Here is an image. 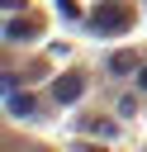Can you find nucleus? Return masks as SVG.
<instances>
[{
  "label": "nucleus",
  "instance_id": "1",
  "mask_svg": "<svg viewBox=\"0 0 147 152\" xmlns=\"http://www.w3.org/2000/svg\"><path fill=\"white\" fill-rule=\"evenodd\" d=\"M128 24H133V10H128L123 0H100V10L90 14V28H95L100 38H109V33H128Z\"/></svg>",
  "mask_w": 147,
  "mask_h": 152
},
{
  "label": "nucleus",
  "instance_id": "2",
  "mask_svg": "<svg viewBox=\"0 0 147 152\" xmlns=\"http://www.w3.org/2000/svg\"><path fill=\"white\" fill-rule=\"evenodd\" d=\"M81 95H85V76H76V71L62 76V81L52 86V100H57V104H76Z\"/></svg>",
  "mask_w": 147,
  "mask_h": 152
},
{
  "label": "nucleus",
  "instance_id": "3",
  "mask_svg": "<svg viewBox=\"0 0 147 152\" xmlns=\"http://www.w3.org/2000/svg\"><path fill=\"white\" fill-rule=\"evenodd\" d=\"M104 71H109V76H128V71H138V52H128V48H119V52H109V62H104Z\"/></svg>",
  "mask_w": 147,
  "mask_h": 152
},
{
  "label": "nucleus",
  "instance_id": "4",
  "mask_svg": "<svg viewBox=\"0 0 147 152\" xmlns=\"http://www.w3.org/2000/svg\"><path fill=\"white\" fill-rule=\"evenodd\" d=\"M28 33H33V24H19V19H9V24H5V43H24Z\"/></svg>",
  "mask_w": 147,
  "mask_h": 152
},
{
  "label": "nucleus",
  "instance_id": "5",
  "mask_svg": "<svg viewBox=\"0 0 147 152\" xmlns=\"http://www.w3.org/2000/svg\"><path fill=\"white\" fill-rule=\"evenodd\" d=\"M9 114L28 119V114H33V100H28V95H19V90H9Z\"/></svg>",
  "mask_w": 147,
  "mask_h": 152
},
{
  "label": "nucleus",
  "instance_id": "6",
  "mask_svg": "<svg viewBox=\"0 0 147 152\" xmlns=\"http://www.w3.org/2000/svg\"><path fill=\"white\" fill-rule=\"evenodd\" d=\"M57 10H62V19H76L81 10H76V0H57Z\"/></svg>",
  "mask_w": 147,
  "mask_h": 152
},
{
  "label": "nucleus",
  "instance_id": "7",
  "mask_svg": "<svg viewBox=\"0 0 147 152\" xmlns=\"http://www.w3.org/2000/svg\"><path fill=\"white\" fill-rule=\"evenodd\" d=\"M138 90H147V66H138Z\"/></svg>",
  "mask_w": 147,
  "mask_h": 152
}]
</instances>
